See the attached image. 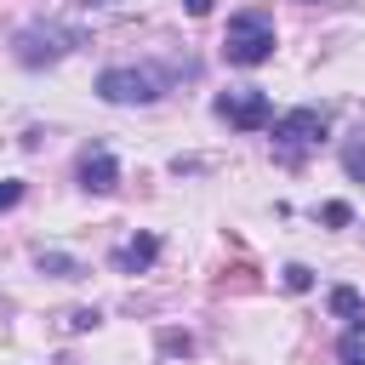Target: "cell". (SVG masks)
<instances>
[{
	"mask_svg": "<svg viewBox=\"0 0 365 365\" xmlns=\"http://www.w3.org/2000/svg\"><path fill=\"white\" fill-rule=\"evenodd\" d=\"M268 131H274V154H279L285 165H297L308 148H319V143H325L331 114H325V108H291V114H274V120H268Z\"/></svg>",
	"mask_w": 365,
	"mask_h": 365,
	"instance_id": "6da1fadb",
	"label": "cell"
},
{
	"mask_svg": "<svg viewBox=\"0 0 365 365\" xmlns=\"http://www.w3.org/2000/svg\"><path fill=\"white\" fill-rule=\"evenodd\" d=\"M222 57L240 63V68L268 63V57H274V23H268L262 11H240V17H228V29H222Z\"/></svg>",
	"mask_w": 365,
	"mask_h": 365,
	"instance_id": "7a4b0ae2",
	"label": "cell"
},
{
	"mask_svg": "<svg viewBox=\"0 0 365 365\" xmlns=\"http://www.w3.org/2000/svg\"><path fill=\"white\" fill-rule=\"evenodd\" d=\"M165 91V74H154V68H103L97 74V97L103 103H114V108H131V103H154Z\"/></svg>",
	"mask_w": 365,
	"mask_h": 365,
	"instance_id": "3957f363",
	"label": "cell"
},
{
	"mask_svg": "<svg viewBox=\"0 0 365 365\" xmlns=\"http://www.w3.org/2000/svg\"><path fill=\"white\" fill-rule=\"evenodd\" d=\"M211 108H217V120H222V125H234V131H268V120H274V103H268L257 86L222 91Z\"/></svg>",
	"mask_w": 365,
	"mask_h": 365,
	"instance_id": "277c9868",
	"label": "cell"
},
{
	"mask_svg": "<svg viewBox=\"0 0 365 365\" xmlns=\"http://www.w3.org/2000/svg\"><path fill=\"white\" fill-rule=\"evenodd\" d=\"M74 46H80V29H57V23H51V29H40V23H34V29H23V34H17V63H23V68H40V63L68 57Z\"/></svg>",
	"mask_w": 365,
	"mask_h": 365,
	"instance_id": "5b68a950",
	"label": "cell"
},
{
	"mask_svg": "<svg viewBox=\"0 0 365 365\" xmlns=\"http://www.w3.org/2000/svg\"><path fill=\"white\" fill-rule=\"evenodd\" d=\"M80 188H86V194H114V188H120V165H114V154H108L103 143H91V148L80 154Z\"/></svg>",
	"mask_w": 365,
	"mask_h": 365,
	"instance_id": "8992f818",
	"label": "cell"
},
{
	"mask_svg": "<svg viewBox=\"0 0 365 365\" xmlns=\"http://www.w3.org/2000/svg\"><path fill=\"white\" fill-rule=\"evenodd\" d=\"M154 257H160V240H154V234H137V240H125V245L108 251V262H114L120 274H143Z\"/></svg>",
	"mask_w": 365,
	"mask_h": 365,
	"instance_id": "52a82bcc",
	"label": "cell"
},
{
	"mask_svg": "<svg viewBox=\"0 0 365 365\" xmlns=\"http://www.w3.org/2000/svg\"><path fill=\"white\" fill-rule=\"evenodd\" d=\"M331 314L348 319V325H365V297H359L354 285H336V291H331Z\"/></svg>",
	"mask_w": 365,
	"mask_h": 365,
	"instance_id": "ba28073f",
	"label": "cell"
},
{
	"mask_svg": "<svg viewBox=\"0 0 365 365\" xmlns=\"http://www.w3.org/2000/svg\"><path fill=\"white\" fill-rule=\"evenodd\" d=\"M40 268L57 274V279H80V274H86V268H80L74 257H63V251H40Z\"/></svg>",
	"mask_w": 365,
	"mask_h": 365,
	"instance_id": "9c48e42d",
	"label": "cell"
},
{
	"mask_svg": "<svg viewBox=\"0 0 365 365\" xmlns=\"http://www.w3.org/2000/svg\"><path fill=\"white\" fill-rule=\"evenodd\" d=\"M342 165H348V177H354V182H365V137L342 148Z\"/></svg>",
	"mask_w": 365,
	"mask_h": 365,
	"instance_id": "30bf717a",
	"label": "cell"
},
{
	"mask_svg": "<svg viewBox=\"0 0 365 365\" xmlns=\"http://www.w3.org/2000/svg\"><path fill=\"white\" fill-rule=\"evenodd\" d=\"M359 331H365V325H354V331L342 336V348H336V354H342V365H365V342H359Z\"/></svg>",
	"mask_w": 365,
	"mask_h": 365,
	"instance_id": "8fae6325",
	"label": "cell"
},
{
	"mask_svg": "<svg viewBox=\"0 0 365 365\" xmlns=\"http://www.w3.org/2000/svg\"><path fill=\"white\" fill-rule=\"evenodd\" d=\"M319 217H325V222H331V228H348V222H354V211H348V205H342V200H331V205H325V211H319Z\"/></svg>",
	"mask_w": 365,
	"mask_h": 365,
	"instance_id": "7c38bea8",
	"label": "cell"
},
{
	"mask_svg": "<svg viewBox=\"0 0 365 365\" xmlns=\"http://www.w3.org/2000/svg\"><path fill=\"white\" fill-rule=\"evenodd\" d=\"M308 285H314V274H308L302 262H291V268H285V291H308Z\"/></svg>",
	"mask_w": 365,
	"mask_h": 365,
	"instance_id": "4fadbf2b",
	"label": "cell"
},
{
	"mask_svg": "<svg viewBox=\"0 0 365 365\" xmlns=\"http://www.w3.org/2000/svg\"><path fill=\"white\" fill-rule=\"evenodd\" d=\"M17 200H23V182H17V177H6V182H0V211H11Z\"/></svg>",
	"mask_w": 365,
	"mask_h": 365,
	"instance_id": "5bb4252c",
	"label": "cell"
},
{
	"mask_svg": "<svg viewBox=\"0 0 365 365\" xmlns=\"http://www.w3.org/2000/svg\"><path fill=\"white\" fill-rule=\"evenodd\" d=\"M97 325V308H80V314H68V331H91Z\"/></svg>",
	"mask_w": 365,
	"mask_h": 365,
	"instance_id": "9a60e30c",
	"label": "cell"
},
{
	"mask_svg": "<svg viewBox=\"0 0 365 365\" xmlns=\"http://www.w3.org/2000/svg\"><path fill=\"white\" fill-rule=\"evenodd\" d=\"M182 6H188V17H205L211 11V0H182Z\"/></svg>",
	"mask_w": 365,
	"mask_h": 365,
	"instance_id": "2e32d148",
	"label": "cell"
}]
</instances>
